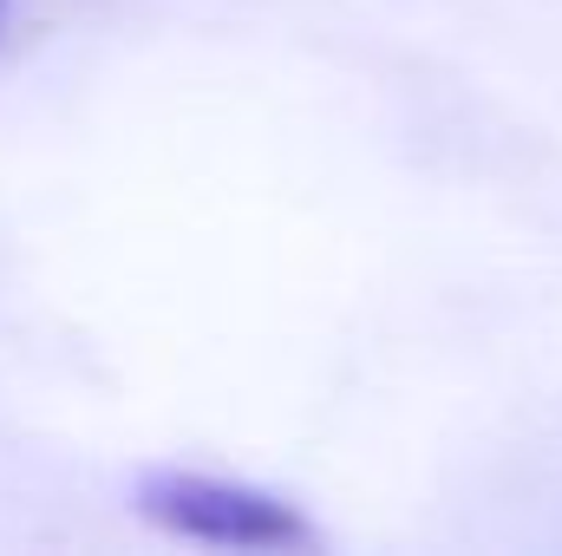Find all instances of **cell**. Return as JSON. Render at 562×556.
Instances as JSON below:
<instances>
[{"mask_svg": "<svg viewBox=\"0 0 562 556\" xmlns=\"http://www.w3.org/2000/svg\"><path fill=\"white\" fill-rule=\"evenodd\" d=\"M138 511L183 537V544H216V551H307L314 524L256 485L203 478V471H157L138 485Z\"/></svg>", "mask_w": 562, "mask_h": 556, "instance_id": "6da1fadb", "label": "cell"}, {"mask_svg": "<svg viewBox=\"0 0 562 556\" xmlns=\"http://www.w3.org/2000/svg\"><path fill=\"white\" fill-rule=\"evenodd\" d=\"M0 13H7V0H0Z\"/></svg>", "mask_w": 562, "mask_h": 556, "instance_id": "7a4b0ae2", "label": "cell"}]
</instances>
